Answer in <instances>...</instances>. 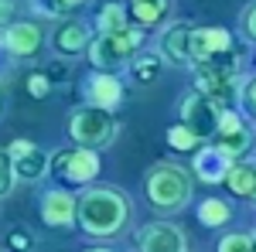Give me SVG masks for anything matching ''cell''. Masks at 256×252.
Instances as JSON below:
<instances>
[{"label": "cell", "mask_w": 256, "mask_h": 252, "mask_svg": "<svg viewBox=\"0 0 256 252\" xmlns=\"http://www.w3.org/2000/svg\"><path fill=\"white\" fill-rule=\"evenodd\" d=\"M76 218H79L82 232L110 239L123 232V225L130 222V201L116 188H92L76 201Z\"/></svg>", "instance_id": "1"}, {"label": "cell", "mask_w": 256, "mask_h": 252, "mask_svg": "<svg viewBox=\"0 0 256 252\" xmlns=\"http://www.w3.org/2000/svg\"><path fill=\"white\" fill-rule=\"evenodd\" d=\"M147 201L160 208V212H178L188 205L192 198V177L184 167L178 164H158L150 174H147Z\"/></svg>", "instance_id": "2"}, {"label": "cell", "mask_w": 256, "mask_h": 252, "mask_svg": "<svg viewBox=\"0 0 256 252\" xmlns=\"http://www.w3.org/2000/svg\"><path fill=\"white\" fill-rule=\"evenodd\" d=\"M140 44H144V31L126 27V31H120V34H99V38L92 41V44H86V48H89V61H92L96 68L113 72V68H123L126 61L134 58V51H137Z\"/></svg>", "instance_id": "3"}, {"label": "cell", "mask_w": 256, "mask_h": 252, "mask_svg": "<svg viewBox=\"0 0 256 252\" xmlns=\"http://www.w3.org/2000/svg\"><path fill=\"white\" fill-rule=\"evenodd\" d=\"M68 133L72 140L86 147V150H99V147H106L113 133H116V123L113 116L106 113V109H96V106H86V109H76L72 119H68Z\"/></svg>", "instance_id": "4"}, {"label": "cell", "mask_w": 256, "mask_h": 252, "mask_svg": "<svg viewBox=\"0 0 256 252\" xmlns=\"http://www.w3.org/2000/svg\"><path fill=\"white\" fill-rule=\"evenodd\" d=\"M52 171H55L62 181H68V184H89V181L99 174V157H96V150H86V147L62 150V154L52 160Z\"/></svg>", "instance_id": "5"}, {"label": "cell", "mask_w": 256, "mask_h": 252, "mask_svg": "<svg viewBox=\"0 0 256 252\" xmlns=\"http://www.w3.org/2000/svg\"><path fill=\"white\" fill-rule=\"evenodd\" d=\"M212 136H216V147L226 157H232V160L250 147V126H246V119L239 116V113H232V109H222V113H218Z\"/></svg>", "instance_id": "6"}, {"label": "cell", "mask_w": 256, "mask_h": 252, "mask_svg": "<svg viewBox=\"0 0 256 252\" xmlns=\"http://www.w3.org/2000/svg\"><path fill=\"white\" fill-rule=\"evenodd\" d=\"M7 157H10V167H14V177L20 181H38L44 171H48V157L38 143L31 140H18L7 147Z\"/></svg>", "instance_id": "7"}, {"label": "cell", "mask_w": 256, "mask_h": 252, "mask_svg": "<svg viewBox=\"0 0 256 252\" xmlns=\"http://www.w3.org/2000/svg\"><path fill=\"white\" fill-rule=\"evenodd\" d=\"M218 113H222V106H216L212 99L202 96V92H192V96L184 99V106H181V119H184V126H192L202 140L212 136Z\"/></svg>", "instance_id": "8"}, {"label": "cell", "mask_w": 256, "mask_h": 252, "mask_svg": "<svg viewBox=\"0 0 256 252\" xmlns=\"http://www.w3.org/2000/svg\"><path fill=\"white\" fill-rule=\"evenodd\" d=\"M232 48V34L226 27H198L188 34V58L192 61H208L212 55H222Z\"/></svg>", "instance_id": "9"}, {"label": "cell", "mask_w": 256, "mask_h": 252, "mask_svg": "<svg viewBox=\"0 0 256 252\" xmlns=\"http://www.w3.org/2000/svg\"><path fill=\"white\" fill-rule=\"evenodd\" d=\"M137 246L140 252H184V232L168 222H154L140 229Z\"/></svg>", "instance_id": "10"}, {"label": "cell", "mask_w": 256, "mask_h": 252, "mask_svg": "<svg viewBox=\"0 0 256 252\" xmlns=\"http://www.w3.org/2000/svg\"><path fill=\"white\" fill-rule=\"evenodd\" d=\"M41 41H44V34H41L38 24H31V20L7 24V31H4V44H7V51L14 58H31L41 48Z\"/></svg>", "instance_id": "11"}, {"label": "cell", "mask_w": 256, "mask_h": 252, "mask_svg": "<svg viewBox=\"0 0 256 252\" xmlns=\"http://www.w3.org/2000/svg\"><path fill=\"white\" fill-rule=\"evenodd\" d=\"M192 167H195V174L202 177L205 184H218V181L226 177V171L232 167V157H226L216 143H212V147H198Z\"/></svg>", "instance_id": "12"}, {"label": "cell", "mask_w": 256, "mask_h": 252, "mask_svg": "<svg viewBox=\"0 0 256 252\" xmlns=\"http://www.w3.org/2000/svg\"><path fill=\"white\" fill-rule=\"evenodd\" d=\"M41 218L48 222V225H72L76 222V198L68 191H48L44 194V201H41Z\"/></svg>", "instance_id": "13"}, {"label": "cell", "mask_w": 256, "mask_h": 252, "mask_svg": "<svg viewBox=\"0 0 256 252\" xmlns=\"http://www.w3.org/2000/svg\"><path fill=\"white\" fill-rule=\"evenodd\" d=\"M120 99H123V85H120L116 75H110V72H99V75L89 78V102L96 106V109H116Z\"/></svg>", "instance_id": "14"}, {"label": "cell", "mask_w": 256, "mask_h": 252, "mask_svg": "<svg viewBox=\"0 0 256 252\" xmlns=\"http://www.w3.org/2000/svg\"><path fill=\"white\" fill-rule=\"evenodd\" d=\"M86 44H89V31L82 20H65L55 31V48L62 55H79V51H86Z\"/></svg>", "instance_id": "15"}, {"label": "cell", "mask_w": 256, "mask_h": 252, "mask_svg": "<svg viewBox=\"0 0 256 252\" xmlns=\"http://www.w3.org/2000/svg\"><path fill=\"white\" fill-rule=\"evenodd\" d=\"M188 34H192V27L188 24H174V27H168L164 31V38H160V55L164 61H188Z\"/></svg>", "instance_id": "16"}, {"label": "cell", "mask_w": 256, "mask_h": 252, "mask_svg": "<svg viewBox=\"0 0 256 252\" xmlns=\"http://www.w3.org/2000/svg\"><path fill=\"white\" fill-rule=\"evenodd\" d=\"M222 181H226V184H229V191L239 194V198H253V191H256V171H253V164H250V160H242V164L232 160V167L226 171Z\"/></svg>", "instance_id": "17"}, {"label": "cell", "mask_w": 256, "mask_h": 252, "mask_svg": "<svg viewBox=\"0 0 256 252\" xmlns=\"http://www.w3.org/2000/svg\"><path fill=\"white\" fill-rule=\"evenodd\" d=\"M229 218H232V212H229V205H226L222 198H205V201L198 205V222H202V225H208V229L226 225Z\"/></svg>", "instance_id": "18"}, {"label": "cell", "mask_w": 256, "mask_h": 252, "mask_svg": "<svg viewBox=\"0 0 256 252\" xmlns=\"http://www.w3.org/2000/svg\"><path fill=\"white\" fill-rule=\"evenodd\" d=\"M134 17H137L140 27H154L158 20H164L168 14V0H134Z\"/></svg>", "instance_id": "19"}, {"label": "cell", "mask_w": 256, "mask_h": 252, "mask_svg": "<svg viewBox=\"0 0 256 252\" xmlns=\"http://www.w3.org/2000/svg\"><path fill=\"white\" fill-rule=\"evenodd\" d=\"M99 31H102V34H120V31H126V10H123V3H106V7L99 10Z\"/></svg>", "instance_id": "20"}, {"label": "cell", "mask_w": 256, "mask_h": 252, "mask_svg": "<svg viewBox=\"0 0 256 252\" xmlns=\"http://www.w3.org/2000/svg\"><path fill=\"white\" fill-rule=\"evenodd\" d=\"M205 140L192 130V126H184V123H178L168 130V147H174V150H198Z\"/></svg>", "instance_id": "21"}, {"label": "cell", "mask_w": 256, "mask_h": 252, "mask_svg": "<svg viewBox=\"0 0 256 252\" xmlns=\"http://www.w3.org/2000/svg\"><path fill=\"white\" fill-rule=\"evenodd\" d=\"M130 72H134L137 82H150V78L160 75V58H154V55H140V58L130 61Z\"/></svg>", "instance_id": "22"}, {"label": "cell", "mask_w": 256, "mask_h": 252, "mask_svg": "<svg viewBox=\"0 0 256 252\" xmlns=\"http://www.w3.org/2000/svg\"><path fill=\"white\" fill-rule=\"evenodd\" d=\"M216 252H253V235H222Z\"/></svg>", "instance_id": "23"}, {"label": "cell", "mask_w": 256, "mask_h": 252, "mask_svg": "<svg viewBox=\"0 0 256 252\" xmlns=\"http://www.w3.org/2000/svg\"><path fill=\"white\" fill-rule=\"evenodd\" d=\"M14 191V167H10V157L7 150H0V198Z\"/></svg>", "instance_id": "24"}, {"label": "cell", "mask_w": 256, "mask_h": 252, "mask_svg": "<svg viewBox=\"0 0 256 252\" xmlns=\"http://www.w3.org/2000/svg\"><path fill=\"white\" fill-rule=\"evenodd\" d=\"M28 92H31L34 99L48 96V92H52V82H48V75H44V72H31V75H28Z\"/></svg>", "instance_id": "25"}, {"label": "cell", "mask_w": 256, "mask_h": 252, "mask_svg": "<svg viewBox=\"0 0 256 252\" xmlns=\"http://www.w3.org/2000/svg\"><path fill=\"white\" fill-rule=\"evenodd\" d=\"M239 102H242V113L246 116H253V78L246 75V78H239Z\"/></svg>", "instance_id": "26"}, {"label": "cell", "mask_w": 256, "mask_h": 252, "mask_svg": "<svg viewBox=\"0 0 256 252\" xmlns=\"http://www.w3.org/2000/svg\"><path fill=\"white\" fill-rule=\"evenodd\" d=\"M7 242H10V249H14V252H28V249H31V235L24 232V229H14V232L7 235Z\"/></svg>", "instance_id": "27"}, {"label": "cell", "mask_w": 256, "mask_h": 252, "mask_svg": "<svg viewBox=\"0 0 256 252\" xmlns=\"http://www.w3.org/2000/svg\"><path fill=\"white\" fill-rule=\"evenodd\" d=\"M18 7H20V0H0V24H14Z\"/></svg>", "instance_id": "28"}, {"label": "cell", "mask_w": 256, "mask_h": 252, "mask_svg": "<svg viewBox=\"0 0 256 252\" xmlns=\"http://www.w3.org/2000/svg\"><path fill=\"white\" fill-rule=\"evenodd\" d=\"M253 3H250V7H246V10H242V38L246 41H253L256 38V27H253Z\"/></svg>", "instance_id": "29"}, {"label": "cell", "mask_w": 256, "mask_h": 252, "mask_svg": "<svg viewBox=\"0 0 256 252\" xmlns=\"http://www.w3.org/2000/svg\"><path fill=\"white\" fill-rule=\"evenodd\" d=\"M79 3H86V0H62V7H79Z\"/></svg>", "instance_id": "30"}, {"label": "cell", "mask_w": 256, "mask_h": 252, "mask_svg": "<svg viewBox=\"0 0 256 252\" xmlns=\"http://www.w3.org/2000/svg\"><path fill=\"white\" fill-rule=\"evenodd\" d=\"M89 252H110V249H89Z\"/></svg>", "instance_id": "31"}, {"label": "cell", "mask_w": 256, "mask_h": 252, "mask_svg": "<svg viewBox=\"0 0 256 252\" xmlns=\"http://www.w3.org/2000/svg\"><path fill=\"white\" fill-rule=\"evenodd\" d=\"M0 113H4V99H0Z\"/></svg>", "instance_id": "32"}]
</instances>
